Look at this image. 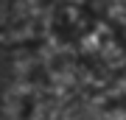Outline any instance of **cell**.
<instances>
[{"mask_svg":"<svg viewBox=\"0 0 126 120\" xmlns=\"http://www.w3.org/2000/svg\"><path fill=\"white\" fill-rule=\"evenodd\" d=\"M36 3L50 9V11H56V9H64V6H70V3H79V0H36Z\"/></svg>","mask_w":126,"mask_h":120,"instance_id":"obj_3","label":"cell"},{"mask_svg":"<svg viewBox=\"0 0 126 120\" xmlns=\"http://www.w3.org/2000/svg\"><path fill=\"white\" fill-rule=\"evenodd\" d=\"M9 17V0H0V22Z\"/></svg>","mask_w":126,"mask_h":120,"instance_id":"obj_4","label":"cell"},{"mask_svg":"<svg viewBox=\"0 0 126 120\" xmlns=\"http://www.w3.org/2000/svg\"><path fill=\"white\" fill-rule=\"evenodd\" d=\"M87 6L126 50V0H87Z\"/></svg>","mask_w":126,"mask_h":120,"instance_id":"obj_2","label":"cell"},{"mask_svg":"<svg viewBox=\"0 0 126 120\" xmlns=\"http://www.w3.org/2000/svg\"><path fill=\"white\" fill-rule=\"evenodd\" d=\"M39 78L42 64L36 50L23 48L6 59L0 81V120H31Z\"/></svg>","mask_w":126,"mask_h":120,"instance_id":"obj_1","label":"cell"}]
</instances>
